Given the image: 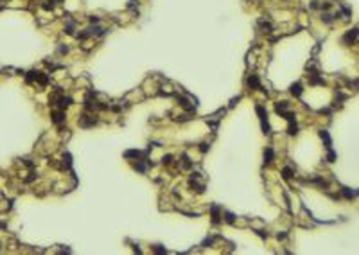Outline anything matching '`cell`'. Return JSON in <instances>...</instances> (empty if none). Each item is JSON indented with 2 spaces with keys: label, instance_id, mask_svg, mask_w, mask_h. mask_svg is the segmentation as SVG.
I'll return each instance as SVG.
<instances>
[{
  "label": "cell",
  "instance_id": "obj_1",
  "mask_svg": "<svg viewBox=\"0 0 359 255\" xmlns=\"http://www.w3.org/2000/svg\"><path fill=\"white\" fill-rule=\"evenodd\" d=\"M356 38H357V29H352L343 36V43H352V41H356Z\"/></svg>",
  "mask_w": 359,
  "mask_h": 255
},
{
  "label": "cell",
  "instance_id": "obj_2",
  "mask_svg": "<svg viewBox=\"0 0 359 255\" xmlns=\"http://www.w3.org/2000/svg\"><path fill=\"white\" fill-rule=\"evenodd\" d=\"M337 16H340V15H330V13H323L321 20H323L325 24H332V22H334V20H336Z\"/></svg>",
  "mask_w": 359,
  "mask_h": 255
},
{
  "label": "cell",
  "instance_id": "obj_3",
  "mask_svg": "<svg viewBox=\"0 0 359 255\" xmlns=\"http://www.w3.org/2000/svg\"><path fill=\"white\" fill-rule=\"evenodd\" d=\"M248 84H250V86H259V77L257 76H250L248 77Z\"/></svg>",
  "mask_w": 359,
  "mask_h": 255
},
{
  "label": "cell",
  "instance_id": "obj_4",
  "mask_svg": "<svg viewBox=\"0 0 359 255\" xmlns=\"http://www.w3.org/2000/svg\"><path fill=\"white\" fill-rule=\"evenodd\" d=\"M291 92H293L294 95H300V93H302V84H300V83L293 84V86H291Z\"/></svg>",
  "mask_w": 359,
  "mask_h": 255
},
{
  "label": "cell",
  "instance_id": "obj_5",
  "mask_svg": "<svg viewBox=\"0 0 359 255\" xmlns=\"http://www.w3.org/2000/svg\"><path fill=\"white\" fill-rule=\"evenodd\" d=\"M264 158H268L266 162H271V158H273V151H271V149H268V151H266V155H264Z\"/></svg>",
  "mask_w": 359,
  "mask_h": 255
}]
</instances>
